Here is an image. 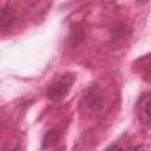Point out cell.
Wrapping results in <instances>:
<instances>
[{"mask_svg": "<svg viewBox=\"0 0 151 151\" xmlns=\"http://www.w3.org/2000/svg\"><path fill=\"white\" fill-rule=\"evenodd\" d=\"M73 80H74V77L70 73L61 76L55 83H53L50 86L48 92H47L48 97L55 101L63 100L67 96V93L70 92L72 84H73Z\"/></svg>", "mask_w": 151, "mask_h": 151, "instance_id": "cell-1", "label": "cell"}, {"mask_svg": "<svg viewBox=\"0 0 151 151\" xmlns=\"http://www.w3.org/2000/svg\"><path fill=\"white\" fill-rule=\"evenodd\" d=\"M84 103L85 107L92 113H100L106 105L105 97L103 96V92L99 88H93L92 91H90L85 96Z\"/></svg>", "mask_w": 151, "mask_h": 151, "instance_id": "cell-2", "label": "cell"}, {"mask_svg": "<svg viewBox=\"0 0 151 151\" xmlns=\"http://www.w3.org/2000/svg\"><path fill=\"white\" fill-rule=\"evenodd\" d=\"M138 118L144 124H151V96L145 94L137 105Z\"/></svg>", "mask_w": 151, "mask_h": 151, "instance_id": "cell-3", "label": "cell"}, {"mask_svg": "<svg viewBox=\"0 0 151 151\" xmlns=\"http://www.w3.org/2000/svg\"><path fill=\"white\" fill-rule=\"evenodd\" d=\"M14 12L9 6H5L2 8V13H1V28L5 31L7 28H9L14 21Z\"/></svg>", "mask_w": 151, "mask_h": 151, "instance_id": "cell-4", "label": "cell"}, {"mask_svg": "<svg viewBox=\"0 0 151 151\" xmlns=\"http://www.w3.org/2000/svg\"><path fill=\"white\" fill-rule=\"evenodd\" d=\"M58 140H59V132L55 129H52L45 133L44 139H42V147H50L54 145Z\"/></svg>", "mask_w": 151, "mask_h": 151, "instance_id": "cell-5", "label": "cell"}, {"mask_svg": "<svg viewBox=\"0 0 151 151\" xmlns=\"http://www.w3.org/2000/svg\"><path fill=\"white\" fill-rule=\"evenodd\" d=\"M83 38H84V33H83V31H80V29H77L76 32H74V34H73V37H72V40H73V45H78L81 40H83Z\"/></svg>", "mask_w": 151, "mask_h": 151, "instance_id": "cell-6", "label": "cell"}]
</instances>
